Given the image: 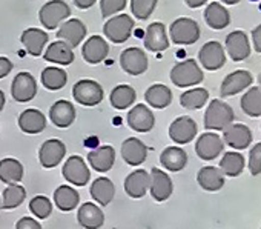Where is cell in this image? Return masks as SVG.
I'll use <instances>...</instances> for the list:
<instances>
[{
  "instance_id": "cell-41",
  "label": "cell",
  "mask_w": 261,
  "mask_h": 229,
  "mask_svg": "<svg viewBox=\"0 0 261 229\" xmlns=\"http://www.w3.org/2000/svg\"><path fill=\"white\" fill-rule=\"evenodd\" d=\"M209 100V91L204 88H192L180 95V105L185 109H200Z\"/></svg>"
},
{
  "instance_id": "cell-3",
  "label": "cell",
  "mask_w": 261,
  "mask_h": 229,
  "mask_svg": "<svg viewBox=\"0 0 261 229\" xmlns=\"http://www.w3.org/2000/svg\"><path fill=\"white\" fill-rule=\"evenodd\" d=\"M134 19L127 14H115L106 20L103 25V34L108 37L112 43L120 45L124 43L134 30Z\"/></svg>"
},
{
  "instance_id": "cell-55",
  "label": "cell",
  "mask_w": 261,
  "mask_h": 229,
  "mask_svg": "<svg viewBox=\"0 0 261 229\" xmlns=\"http://www.w3.org/2000/svg\"><path fill=\"white\" fill-rule=\"evenodd\" d=\"M0 209H2V197H0Z\"/></svg>"
},
{
  "instance_id": "cell-54",
  "label": "cell",
  "mask_w": 261,
  "mask_h": 229,
  "mask_svg": "<svg viewBox=\"0 0 261 229\" xmlns=\"http://www.w3.org/2000/svg\"><path fill=\"white\" fill-rule=\"evenodd\" d=\"M258 83H259V88H261V72L258 74Z\"/></svg>"
},
{
  "instance_id": "cell-33",
  "label": "cell",
  "mask_w": 261,
  "mask_h": 229,
  "mask_svg": "<svg viewBox=\"0 0 261 229\" xmlns=\"http://www.w3.org/2000/svg\"><path fill=\"white\" fill-rule=\"evenodd\" d=\"M145 100L151 108L165 109L172 103V91L162 83H155L149 86L145 92Z\"/></svg>"
},
{
  "instance_id": "cell-5",
  "label": "cell",
  "mask_w": 261,
  "mask_h": 229,
  "mask_svg": "<svg viewBox=\"0 0 261 229\" xmlns=\"http://www.w3.org/2000/svg\"><path fill=\"white\" fill-rule=\"evenodd\" d=\"M169 37L175 45H194L200 39V27L189 17H180L171 23Z\"/></svg>"
},
{
  "instance_id": "cell-12",
  "label": "cell",
  "mask_w": 261,
  "mask_h": 229,
  "mask_svg": "<svg viewBox=\"0 0 261 229\" xmlns=\"http://www.w3.org/2000/svg\"><path fill=\"white\" fill-rule=\"evenodd\" d=\"M197 133H198L197 123L189 116H181L175 119L169 126V137L177 145L191 143L195 139Z\"/></svg>"
},
{
  "instance_id": "cell-43",
  "label": "cell",
  "mask_w": 261,
  "mask_h": 229,
  "mask_svg": "<svg viewBox=\"0 0 261 229\" xmlns=\"http://www.w3.org/2000/svg\"><path fill=\"white\" fill-rule=\"evenodd\" d=\"M157 4L159 0H130V11L139 20H148Z\"/></svg>"
},
{
  "instance_id": "cell-27",
  "label": "cell",
  "mask_w": 261,
  "mask_h": 229,
  "mask_svg": "<svg viewBox=\"0 0 261 229\" xmlns=\"http://www.w3.org/2000/svg\"><path fill=\"white\" fill-rule=\"evenodd\" d=\"M88 162L94 171L108 172L109 169H112V166L115 163V151L109 145L98 146L88 154Z\"/></svg>"
},
{
  "instance_id": "cell-42",
  "label": "cell",
  "mask_w": 261,
  "mask_h": 229,
  "mask_svg": "<svg viewBox=\"0 0 261 229\" xmlns=\"http://www.w3.org/2000/svg\"><path fill=\"white\" fill-rule=\"evenodd\" d=\"M27 197V189L22 185H8L2 194V209H14L19 208Z\"/></svg>"
},
{
  "instance_id": "cell-34",
  "label": "cell",
  "mask_w": 261,
  "mask_h": 229,
  "mask_svg": "<svg viewBox=\"0 0 261 229\" xmlns=\"http://www.w3.org/2000/svg\"><path fill=\"white\" fill-rule=\"evenodd\" d=\"M136 98H137V92L133 86H129V85L115 86L109 95L111 106L117 111H124V109L130 108L134 105Z\"/></svg>"
},
{
  "instance_id": "cell-36",
  "label": "cell",
  "mask_w": 261,
  "mask_h": 229,
  "mask_svg": "<svg viewBox=\"0 0 261 229\" xmlns=\"http://www.w3.org/2000/svg\"><path fill=\"white\" fill-rule=\"evenodd\" d=\"M23 179V165L17 159H4L0 160V182L5 185L19 183Z\"/></svg>"
},
{
  "instance_id": "cell-6",
  "label": "cell",
  "mask_w": 261,
  "mask_h": 229,
  "mask_svg": "<svg viewBox=\"0 0 261 229\" xmlns=\"http://www.w3.org/2000/svg\"><path fill=\"white\" fill-rule=\"evenodd\" d=\"M72 97L75 98L77 103L83 106H97L98 103H101L105 97V91L98 82L91 79H83L72 86Z\"/></svg>"
},
{
  "instance_id": "cell-18",
  "label": "cell",
  "mask_w": 261,
  "mask_h": 229,
  "mask_svg": "<svg viewBox=\"0 0 261 229\" xmlns=\"http://www.w3.org/2000/svg\"><path fill=\"white\" fill-rule=\"evenodd\" d=\"M86 27L80 19H69L66 22H63L57 31V37L59 40L66 42L69 46L77 48L83 39L86 37Z\"/></svg>"
},
{
  "instance_id": "cell-29",
  "label": "cell",
  "mask_w": 261,
  "mask_h": 229,
  "mask_svg": "<svg viewBox=\"0 0 261 229\" xmlns=\"http://www.w3.org/2000/svg\"><path fill=\"white\" fill-rule=\"evenodd\" d=\"M77 220L85 229H98L105 223V214L97 205L83 203L77 212Z\"/></svg>"
},
{
  "instance_id": "cell-44",
  "label": "cell",
  "mask_w": 261,
  "mask_h": 229,
  "mask_svg": "<svg viewBox=\"0 0 261 229\" xmlns=\"http://www.w3.org/2000/svg\"><path fill=\"white\" fill-rule=\"evenodd\" d=\"M30 211L39 218V220H45L51 215L53 211V203L48 197L45 195H37L30 201Z\"/></svg>"
},
{
  "instance_id": "cell-8",
  "label": "cell",
  "mask_w": 261,
  "mask_h": 229,
  "mask_svg": "<svg viewBox=\"0 0 261 229\" xmlns=\"http://www.w3.org/2000/svg\"><path fill=\"white\" fill-rule=\"evenodd\" d=\"M11 95L19 103L31 101L37 95V80L31 72H19L11 83Z\"/></svg>"
},
{
  "instance_id": "cell-20",
  "label": "cell",
  "mask_w": 261,
  "mask_h": 229,
  "mask_svg": "<svg viewBox=\"0 0 261 229\" xmlns=\"http://www.w3.org/2000/svg\"><path fill=\"white\" fill-rule=\"evenodd\" d=\"M108 54H109V45L100 36H91L82 48V56L85 62L89 65L101 63L103 60H106Z\"/></svg>"
},
{
  "instance_id": "cell-51",
  "label": "cell",
  "mask_w": 261,
  "mask_h": 229,
  "mask_svg": "<svg viewBox=\"0 0 261 229\" xmlns=\"http://www.w3.org/2000/svg\"><path fill=\"white\" fill-rule=\"evenodd\" d=\"M185 2H186V5H188L189 8L195 10V8H200V7H203L204 4H207L209 0H185Z\"/></svg>"
},
{
  "instance_id": "cell-28",
  "label": "cell",
  "mask_w": 261,
  "mask_h": 229,
  "mask_svg": "<svg viewBox=\"0 0 261 229\" xmlns=\"http://www.w3.org/2000/svg\"><path fill=\"white\" fill-rule=\"evenodd\" d=\"M19 128L25 134H39L46 128V117L39 109H27L19 116Z\"/></svg>"
},
{
  "instance_id": "cell-48",
  "label": "cell",
  "mask_w": 261,
  "mask_h": 229,
  "mask_svg": "<svg viewBox=\"0 0 261 229\" xmlns=\"http://www.w3.org/2000/svg\"><path fill=\"white\" fill-rule=\"evenodd\" d=\"M13 71V62L8 57L0 56V79L7 77Z\"/></svg>"
},
{
  "instance_id": "cell-17",
  "label": "cell",
  "mask_w": 261,
  "mask_h": 229,
  "mask_svg": "<svg viewBox=\"0 0 261 229\" xmlns=\"http://www.w3.org/2000/svg\"><path fill=\"white\" fill-rule=\"evenodd\" d=\"M65 154H66L65 143L59 139H51L40 146L39 160L43 168H56L57 165H60Z\"/></svg>"
},
{
  "instance_id": "cell-47",
  "label": "cell",
  "mask_w": 261,
  "mask_h": 229,
  "mask_svg": "<svg viewBox=\"0 0 261 229\" xmlns=\"http://www.w3.org/2000/svg\"><path fill=\"white\" fill-rule=\"evenodd\" d=\"M16 229H43V227H42V224L37 220H34L31 217H22L17 221Z\"/></svg>"
},
{
  "instance_id": "cell-46",
  "label": "cell",
  "mask_w": 261,
  "mask_h": 229,
  "mask_svg": "<svg viewBox=\"0 0 261 229\" xmlns=\"http://www.w3.org/2000/svg\"><path fill=\"white\" fill-rule=\"evenodd\" d=\"M247 166H249V171H250L252 175L261 174V142L256 143L253 148H250Z\"/></svg>"
},
{
  "instance_id": "cell-26",
  "label": "cell",
  "mask_w": 261,
  "mask_h": 229,
  "mask_svg": "<svg viewBox=\"0 0 261 229\" xmlns=\"http://www.w3.org/2000/svg\"><path fill=\"white\" fill-rule=\"evenodd\" d=\"M46 62L56 63V65H62V66H68L74 62V48L69 46L66 42L63 40H57L53 42L43 54Z\"/></svg>"
},
{
  "instance_id": "cell-45",
  "label": "cell",
  "mask_w": 261,
  "mask_h": 229,
  "mask_svg": "<svg viewBox=\"0 0 261 229\" xmlns=\"http://www.w3.org/2000/svg\"><path fill=\"white\" fill-rule=\"evenodd\" d=\"M127 0H100V13L105 19L115 16L117 13L124 11Z\"/></svg>"
},
{
  "instance_id": "cell-40",
  "label": "cell",
  "mask_w": 261,
  "mask_h": 229,
  "mask_svg": "<svg viewBox=\"0 0 261 229\" xmlns=\"http://www.w3.org/2000/svg\"><path fill=\"white\" fill-rule=\"evenodd\" d=\"M244 165H246V160L243 154L232 151V152H226L223 159L220 160V171L226 177H238L243 172Z\"/></svg>"
},
{
  "instance_id": "cell-37",
  "label": "cell",
  "mask_w": 261,
  "mask_h": 229,
  "mask_svg": "<svg viewBox=\"0 0 261 229\" xmlns=\"http://www.w3.org/2000/svg\"><path fill=\"white\" fill-rule=\"evenodd\" d=\"M243 112L249 117H261V88L252 86L243 94L240 100Z\"/></svg>"
},
{
  "instance_id": "cell-21",
  "label": "cell",
  "mask_w": 261,
  "mask_h": 229,
  "mask_svg": "<svg viewBox=\"0 0 261 229\" xmlns=\"http://www.w3.org/2000/svg\"><path fill=\"white\" fill-rule=\"evenodd\" d=\"M149 175H151L149 191H151V195L154 197V200H157V201L168 200L174 191V185H172L171 177L159 168H152Z\"/></svg>"
},
{
  "instance_id": "cell-15",
  "label": "cell",
  "mask_w": 261,
  "mask_h": 229,
  "mask_svg": "<svg viewBox=\"0 0 261 229\" xmlns=\"http://www.w3.org/2000/svg\"><path fill=\"white\" fill-rule=\"evenodd\" d=\"M253 82V77L249 71L246 69H238L230 72L229 75L224 77L221 86H220V95L221 97H230L235 95L246 88H249Z\"/></svg>"
},
{
  "instance_id": "cell-13",
  "label": "cell",
  "mask_w": 261,
  "mask_h": 229,
  "mask_svg": "<svg viewBox=\"0 0 261 229\" xmlns=\"http://www.w3.org/2000/svg\"><path fill=\"white\" fill-rule=\"evenodd\" d=\"M233 62H243L250 56V42L244 31H232L226 36V48Z\"/></svg>"
},
{
  "instance_id": "cell-14",
  "label": "cell",
  "mask_w": 261,
  "mask_h": 229,
  "mask_svg": "<svg viewBox=\"0 0 261 229\" xmlns=\"http://www.w3.org/2000/svg\"><path fill=\"white\" fill-rule=\"evenodd\" d=\"M224 149V142L215 133H204L195 143V152L201 160H215Z\"/></svg>"
},
{
  "instance_id": "cell-25",
  "label": "cell",
  "mask_w": 261,
  "mask_h": 229,
  "mask_svg": "<svg viewBox=\"0 0 261 229\" xmlns=\"http://www.w3.org/2000/svg\"><path fill=\"white\" fill-rule=\"evenodd\" d=\"M75 117V108L68 100H59L49 109V119L57 128H69L74 123Z\"/></svg>"
},
{
  "instance_id": "cell-19",
  "label": "cell",
  "mask_w": 261,
  "mask_h": 229,
  "mask_svg": "<svg viewBox=\"0 0 261 229\" xmlns=\"http://www.w3.org/2000/svg\"><path fill=\"white\" fill-rule=\"evenodd\" d=\"M145 48L152 53H163L169 48V37L166 27L162 22H154L146 28L145 33Z\"/></svg>"
},
{
  "instance_id": "cell-38",
  "label": "cell",
  "mask_w": 261,
  "mask_h": 229,
  "mask_svg": "<svg viewBox=\"0 0 261 229\" xmlns=\"http://www.w3.org/2000/svg\"><path fill=\"white\" fill-rule=\"evenodd\" d=\"M40 82L42 85L49 89V91H59L62 89L66 82H68V72L59 66H48L42 71L40 75Z\"/></svg>"
},
{
  "instance_id": "cell-16",
  "label": "cell",
  "mask_w": 261,
  "mask_h": 229,
  "mask_svg": "<svg viewBox=\"0 0 261 229\" xmlns=\"http://www.w3.org/2000/svg\"><path fill=\"white\" fill-rule=\"evenodd\" d=\"M223 140L229 145V148L243 151L252 143V131L243 123H230L226 130H223Z\"/></svg>"
},
{
  "instance_id": "cell-9",
  "label": "cell",
  "mask_w": 261,
  "mask_h": 229,
  "mask_svg": "<svg viewBox=\"0 0 261 229\" xmlns=\"http://www.w3.org/2000/svg\"><path fill=\"white\" fill-rule=\"evenodd\" d=\"M198 62L207 71L221 69L226 65V51L220 42H207L198 51Z\"/></svg>"
},
{
  "instance_id": "cell-30",
  "label": "cell",
  "mask_w": 261,
  "mask_h": 229,
  "mask_svg": "<svg viewBox=\"0 0 261 229\" xmlns=\"http://www.w3.org/2000/svg\"><path fill=\"white\" fill-rule=\"evenodd\" d=\"M198 185L209 192H217L224 186V174L215 166H204L197 174Z\"/></svg>"
},
{
  "instance_id": "cell-1",
  "label": "cell",
  "mask_w": 261,
  "mask_h": 229,
  "mask_svg": "<svg viewBox=\"0 0 261 229\" xmlns=\"http://www.w3.org/2000/svg\"><path fill=\"white\" fill-rule=\"evenodd\" d=\"M233 109L226 101L214 98L204 112V128L212 131H223L233 122Z\"/></svg>"
},
{
  "instance_id": "cell-39",
  "label": "cell",
  "mask_w": 261,
  "mask_h": 229,
  "mask_svg": "<svg viewBox=\"0 0 261 229\" xmlns=\"http://www.w3.org/2000/svg\"><path fill=\"white\" fill-rule=\"evenodd\" d=\"M54 201L60 211L68 212V211H72L77 208V205L80 201V195L74 188H71L68 185H62L54 192Z\"/></svg>"
},
{
  "instance_id": "cell-52",
  "label": "cell",
  "mask_w": 261,
  "mask_h": 229,
  "mask_svg": "<svg viewBox=\"0 0 261 229\" xmlns=\"http://www.w3.org/2000/svg\"><path fill=\"white\" fill-rule=\"evenodd\" d=\"M5 101H7L5 94H4L2 89H0V112H2V109H4V106H5Z\"/></svg>"
},
{
  "instance_id": "cell-35",
  "label": "cell",
  "mask_w": 261,
  "mask_h": 229,
  "mask_svg": "<svg viewBox=\"0 0 261 229\" xmlns=\"http://www.w3.org/2000/svg\"><path fill=\"white\" fill-rule=\"evenodd\" d=\"M89 192H91V197L97 203H100V206H108L114 198L115 188H114V183L108 177H98L91 185Z\"/></svg>"
},
{
  "instance_id": "cell-22",
  "label": "cell",
  "mask_w": 261,
  "mask_h": 229,
  "mask_svg": "<svg viewBox=\"0 0 261 229\" xmlns=\"http://www.w3.org/2000/svg\"><path fill=\"white\" fill-rule=\"evenodd\" d=\"M121 157L127 165L139 166L148 157V146L137 137H129L121 143Z\"/></svg>"
},
{
  "instance_id": "cell-2",
  "label": "cell",
  "mask_w": 261,
  "mask_h": 229,
  "mask_svg": "<svg viewBox=\"0 0 261 229\" xmlns=\"http://www.w3.org/2000/svg\"><path fill=\"white\" fill-rule=\"evenodd\" d=\"M203 79L204 74L194 59L178 62L171 69V82L178 88H189V86L200 85Z\"/></svg>"
},
{
  "instance_id": "cell-49",
  "label": "cell",
  "mask_w": 261,
  "mask_h": 229,
  "mask_svg": "<svg viewBox=\"0 0 261 229\" xmlns=\"http://www.w3.org/2000/svg\"><path fill=\"white\" fill-rule=\"evenodd\" d=\"M252 42H253V49L261 54V23L252 30Z\"/></svg>"
},
{
  "instance_id": "cell-31",
  "label": "cell",
  "mask_w": 261,
  "mask_h": 229,
  "mask_svg": "<svg viewBox=\"0 0 261 229\" xmlns=\"http://www.w3.org/2000/svg\"><path fill=\"white\" fill-rule=\"evenodd\" d=\"M160 163L165 169L171 172H178L188 165V154L183 148L168 146L160 156Z\"/></svg>"
},
{
  "instance_id": "cell-50",
  "label": "cell",
  "mask_w": 261,
  "mask_h": 229,
  "mask_svg": "<svg viewBox=\"0 0 261 229\" xmlns=\"http://www.w3.org/2000/svg\"><path fill=\"white\" fill-rule=\"evenodd\" d=\"M97 0H74V5L80 10H88L91 7H94V4Z\"/></svg>"
},
{
  "instance_id": "cell-53",
  "label": "cell",
  "mask_w": 261,
  "mask_h": 229,
  "mask_svg": "<svg viewBox=\"0 0 261 229\" xmlns=\"http://www.w3.org/2000/svg\"><path fill=\"white\" fill-rule=\"evenodd\" d=\"M220 2H223V4H226V5H237L240 0H220Z\"/></svg>"
},
{
  "instance_id": "cell-32",
  "label": "cell",
  "mask_w": 261,
  "mask_h": 229,
  "mask_svg": "<svg viewBox=\"0 0 261 229\" xmlns=\"http://www.w3.org/2000/svg\"><path fill=\"white\" fill-rule=\"evenodd\" d=\"M204 20L212 30H224L230 23V14L220 2H211L204 10Z\"/></svg>"
},
{
  "instance_id": "cell-10",
  "label": "cell",
  "mask_w": 261,
  "mask_h": 229,
  "mask_svg": "<svg viewBox=\"0 0 261 229\" xmlns=\"http://www.w3.org/2000/svg\"><path fill=\"white\" fill-rule=\"evenodd\" d=\"M62 174L68 183L75 185V186H85V185H88V182L91 179L88 165L80 156H71L65 162Z\"/></svg>"
},
{
  "instance_id": "cell-11",
  "label": "cell",
  "mask_w": 261,
  "mask_h": 229,
  "mask_svg": "<svg viewBox=\"0 0 261 229\" xmlns=\"http://www.w3.org/2000/svg\"><path fill=\"white\" fill-rule=\"evenodd\" d=\"M126 122L136 133H149L155 125V116L146 105L139 103L127 112Z\"/></svg>"
},
{
  "instance_id": "cell-24",
  "label": "cell",
  "mask_w": 261,
  "mask_h": 229,
  "mask_svg": "<svg viewBox=\"0 0 261 229\" xmlns=\"http://www.w3.org/2000/svg\"><path fill=\"white\" fill-rule=\"evenodd\" d=\"M22 45L25 46L27 53L33 57H40L49 42V36L39 28H28L20 36Z\"/></svg>"
},
{
  "instance_id": "cell-23",
  "label": "cell",
  "mask_w": 261,
  "mask_h": 229,
  "mask_svg": "<svg viewBox=\"0 0 261 229\" xmlns=\"http://www.w3.org/2000/svg\"><path fill=\"white\" fill-rule=\"evenodd\" d=\"M151 183V175L145 169H136L124 179V192L133 198H142L146 195Z\"/></svg>"
},
{
  "instance_id": "cell-7",
  "label": "cell",
  "mask_w": 261,
  "mask_h": 229,
  "mask_svg": "<svg viewBox=\"0 0 261 229\" xmlns=\"http://www.w3.org/2000/svg\"><path fill=\"white\" fill-rule=\"evenodd\" d=\"M120 66L129 75H140L148 71L149 60L143 49L130 46L120 54Z\"/></svg>"
},
{
  "instance_id": "cell-4",
  "label": "cell",
  "mask_w": 261,
  "mask_h": 229,
  "mask_svg": "<svg viewBox=\"0 0 261 229\" xmlns=\"http://www.w3.org/2000/svg\"><path fill=\"white\" fill-rule=\"evenodd\" d=\"M71 16V8L63 0H51L39 11V20L46 30H56Z\"/></svg>"
}]
</instances>
